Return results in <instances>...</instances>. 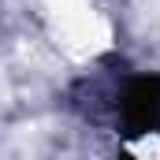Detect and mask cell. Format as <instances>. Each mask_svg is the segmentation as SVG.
Masks as SVG:
<instances>
[{
    "label": "cell",
    "mask_w": 160,
    "mask_h": 160,
    "mask_svg": "<svg viewBox=\"0 0 160 160\" xmlns=\"http://www.w3.org/2000/svg\"><path fill=\"white\" fill-rule=\"evenodd\" d=\"M112 119L127 142L160 134V75H130L112 93Z\"/></svg>",
    "instance_id": "6da1fadb"
},
{
    "label": "cell",
    "mask_w": 160,
    "mask_h": 160,
    "mask_svg": "<svg viewBox=\"0 0 160 160\" xmlns=\"http://www.w3.org/2000/svg\"><path fill=\"white\" fill-rule=\"evenodd\" d=\"M112 160H138V157H130V153H116Z\"/></svg>",
    "instance_id": "7a4b0ae2"
}]
</instances>
